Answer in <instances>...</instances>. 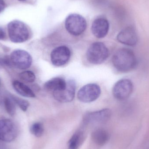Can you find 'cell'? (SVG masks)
<instances>
[{
    "instance_id": "obj_10",
    "label": "cell",
    "mask_w": 149,
    "mask_h": 149,
    "mask_svg": "<svg viewBox=\"0 0 149 149\" xmlns=\"http://www.w3.org/2000/svg\"><path fill=\"white\" fill-rule=\"evenodd\" d=\"M111 114L109 109L88 113L84 116L83 122L86 125L105 123L109 120Z\"/></svg>"
},
{
    "instance_id": "obj_13",
    "label": "cell",
    "mask_w": 149,
    "mask_h": 149,
    "mask_svg": "<svg viewBox=\"0 0 149 149\" xmlns=\"http://www.w3.org/2000/svg\"><path fill=\"white\" fill-rule=\"evenodd\" d=\"M109 24L108 21L103 17L96 18L92 23L91 31L93 35L98 38L106 36L109 32Z\"/></svg>"
},
{
    "instance_id": "obj_4",
    "label": "cell",
    "mask_w": 149,
    "mask_h": 149,
    "mask_svg": "<svg viewBox=\"0 0 149 149\" xmlns=\"http://www.w3.org/2000/svg\"><path fill=\"white\" fill-rule=\"evenodd\" d=\"M86 19L79 14H70L65 19V29L72 36H77L81 35L86 30Z\"/></svg>"
},
{
    "instance_id": "obj_21",
    "label": "cell",
    "mask_w": 149,
    "mask_h": 149,
    "mask_svg": "<svg viewBox=\"0 0 149 149\" xmlns=\"http://www.w3.org/2000/svg\"><path fill=\"white\" fill-rule=\"evenodd\" d=\"M11 97L15 102L16 104L17 105L22 111H27L28 108L29 107L30 104L28 101L22 99L19 97H17L15 95H11Z\"/></svg>"
},
{
    "instance_id": "obj_8",
    "label": "cell",
    "mask_w": 149,
    "mask_h": 149,
    "mask_svg": "<svg viewBox=\"0 0 149 149\" xmlns=\"http://www.w3.org/2000/svg\"><path fill=\"white\" fill-rule=\"evenodd\" d=\"M134 90V85L128 79H122L116 83L113 88L114 97L119 100H124L129 97Z\"/></svg>"
},
{
    "instance_id": "obj_5",
    "label": "cell",
    "mask_w": 149,
    "mask_h": 149,
    "mask_svg": "<svg viewBox=\"0 0 149 149\" xmlns=\"http://www.w3.org/2000/svg\"><path fill=\"white\" fill-rule=\"evenodd\" d=\"M11 65L20 70H26L32 64V58L26 51L16 49L11 52L9 57Z\"/></svg>"
},
{
    "instance_id": "obj_24",
    "label": "cell",
    "mask_w": 149,
    "mask_h": 149,
    "mask_svg": "<svg viewBox=\"0 0 149 149\" xmlns=\"http://www.w3.org/2000/svg\"><path fill=\"white\" fill-rule=\"evenodd\" d=\"M17 1H27V0H17Z\"/></svg>"
},
{
    "instance_id": "obj_9",
    "label": "cell",
    "mask_w": 149,
    "mask_h": 149,
    "mask_svg": "<svg viewBox=\"0 0 149 149\" xmlns=\"http://www.w3.org/2000/svg\"><path fill=\"white\" fill-rule=\"evenodd\" d=\"M50 56L53 65L58 67L63 66L69 62L70 58V50L65 45L58 46L52 51Z\"/></svg>"
},
{
    "instance_id": "obj_22",
    "label": "cell",
    "mask_w": 149,
    "mask_h": 149,
    "mask_svg": "<svg viewBox=\"0 0 149 149\" xmlns=\"http://www.w3.org/2000/svg\"><path fill=\"white\" fill-rule=\"evenodd\" d=\"M6 38V33L2 28L0 27V40L5 39Z\"/></svg>"
},
{
    "instance_id": "obj_3",
    "label": "cell",
    "mask_w": 149,
    "mask_h": 149,
    "mask_svg": "<svg viewBox=\"0 0 149 149\" xmlns=\"http://www.w3.org/2000/svg\"><path fill=\"white\" fill-rule=\"evenodd\" d=\"M108 49L101 42H95L90 45L86 52L88 61L94 65L104 63L109 56Z\"/></svg>"
},
{
    "instance_id": "obj_18",
    "label": "cell",
    "mask_w": 149,
    "mask_h": 149,
    "mask_svg": "<svg viewBox=\"0 0 149 149\" xmlns=\"http://www.w3.org/2000/svg\"><path fill=\"white\" fill-rule=\"evenodd\" d=\"M3 105L7 113L11 116L15 115L16 113V104L10 97H5L3 99Z\"/></svg>"
},
{
    "instance_id": "obj_7",
    "label": "cell",
    "mask_w": 149,
    "mask_h": 149,
    "mask_svg": "<svg viewBox=\"0 0 149 149\" xmlns=\"http://www.w3.org/2000/svg\"><path fill=\"white\" fill-rule=\"evenodd\" d=\"M18 130L15 123L9 119L0 120V141H13L17 137Z\"/></svg>"
},
{
    "instance_id": "obj_1",
    "label": "cell",
    "mask_w": 149,
    "mask_h": 149,
    "mask_svg": "<svg viewBox=\"0 0 149 149\" xmlns=\"http://www.w3.org/2000/svg\"><path fill=\"white\" fill-rule=\"evenodd\" d=\"M113 65L118 71L128 72L136 67L137 60L131 50L123 48L115 52L112 58Z\"/></svg>"
},
{
    "instance_id": "obj_11",
    "label": "cell",
    "mask_w": 149,
    "mask_h": 149,
    "mask_svg": "<svg viewBox=\"0 0 149 149\" xmlns=\"http://www.w3.org/2000/svg\"><path fill=\"white\" fill-rule=\"evenodd\" d=\"M76 84L73 80H70L67 81L66 87L63 90L59 92L53 93L55 100L59 102L67 103L72 101L75 95Z\"/></svg>"
},
{
    "instance_id": "obj_6",
    "label": "cell",
    "mask_w": 149,
    "mask_h": 149,
    "mask_svg": "<svg viewBox=\"0 0 149 149\" xmlns=\"http://www.w3.org/2000/svg\"><path fill=\"white\" fill-rule=\"evenodd\" d=\"M101 94L100 86L95 83H89L82 86L78 91L77 97L84 103H89L96 100Z\"/></svg>"
},
{
    "instance_id": "obj_19",
    "label": "cell",
    "mask_w": 149,
    "mask_h": 149,
    "mask_svg": "<svg viewBox=\"0 0 149 149\" xmlns=\"http://www.w3.org/2000/svg\"><path fill=\"white\" fill-rule=\"evenodd\" d=\"M19 77L21 80L26 83L34 82L36 79L35 73L29 70L21 72L19 74Z\"/></svg>"
},
{
    "instance_id": "obj_16",
    "label": "cell",
    "mask_w": 149,
    "mask_h": 149,
    "mask_svg": "<svg viewBox=\"0 0 149 149\" xmlns=\"http://www.w3.org/2000/svg\"><path fill=\"white\" fill-rule=\"evenodd\" d=\"M92 139L94 142L99 146L105 145L109 139V134L105 130L99 129L93 132L92 134Z\"/></svg>"
},
{
    "instance_id": "obj_17",
    "label": "cell",
    "mask_w": 149,
    "mask_h": 149,
    "mask_svg": "<svg viewBox=\"0 0 149 149\" xmlns=\"http://www.w3.org/2000/svg\"><path fill=\"white\" fill-rule=\"evenodd\" d=\"M83 132L78 131L72 136L69 142L68 149H78L84 140Z\"/></svg>"
},
{
    "instance_id": "obj_20",
    "label": "cell",
    "mask_w": 149,
    "mask_h": 149,
    "mask_svg": "<svg viewBox=\"0 0 149 149\" xmlns=\"http://www.w3.org/2000/svg\"><path fill=\"white\" fill-rule=\"evenodd\" d=\"M44 130L43 126L40 123H34L31 127L30 131L31 134L37 137H41L42 135Z\"/></svg>"
},
{
    "instance_id": "obj_14",
    "label": "cell",
    "mask_w": 149,
    "mask_h": 149,
    "mask_svg": "<svg viewBox=\"0 0 149 149\" xmlns=\"http://www.w3.org/2000/svg\"><path fill=\"white\" fill-rule=\"evenodd\" d=\"M67 82L63 78L56 77L47 81L44 85V87L47 91L55 92L62 91L66 87Z\"/></svg>"
},
{
    "instance_id": "obj_2",
    "label": "cell",
    "mask_w": 149,
    "mask_h": 149,
    "mask_svg": "<svg viewBox=\"0 0 149 149\" xmlns=\"http://www.w3.org/2000/svg\"><path fill=\"white\" fill-rule=\"evenodd\" d=\"M8 32L10 41L15 43L24 42L30 36L28 26L19 20H13L8 24Z\"/></svg>"
},
{
    "instance_id": "obj_15",
    "label": "cell",
    "mask_w": 149,
    "mask_h": 149,
    "mask_svg": "<svg viewBox=\"0 0 149 149\" xmlns=\"http://www.w3.org/2000/svg\"><path fill=\"white\" fill-rule=\"evenodd\" d=\"M12 85L14 89L22 96L28 98H34L36 96L33 91L29 86L21 81H14Z\"/></svg>"
},
{
    "instance_id": "obj_12",
    "label": "cell",
    "mask_w": 149,
    "mask_h": 149,
    "mask_svg": "<svg viewBox=\"0 0 149 149\" xmlns=\"http://www.w3.org/2000/svg\"><path fill=\"white\" fill-rule=\"evenodd\" d=\"M117 39L123 44L132 46L137 44L138 37L134 28L130 26L126 27L119 32Z\"/></svg>"
},
{
    "instance_id": "obj_23",
    "label": "cell",
    "mask_w": 149,
    "mask_h": 149,
    "mask_svg": "<svg viewBox=\"0 0 149 149\" xmlns=\"http://www.w3.org/2000/svg\"><path fill=\"white\" fill-rule=\"evenodd\" d=\"M5 6L6 4L4 1L3 0H0V13L3 11L5 8Z\"/></svg>"
}]
</instances>
